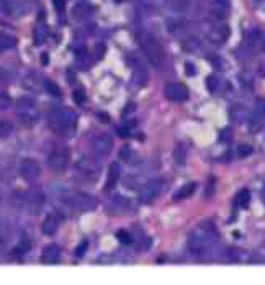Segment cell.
Wrapping results in <instances>:
<instances>
[{
  "label": "cell",
  "instance_id": "obj_1",
  "mask_svg": "<svg viewBox=\"0 0 265 285\" xmlns=\"http://www.w3.org/2000/svg\"><path fill=\"white\" fill-rule=\"evenodd\" d=\"M218 238L219 234L214 223L211 220H205L188 234V249L193 256L206 257L214 251Z\"/></svg>",
  "mask_w": 265,
  "mask_h": 285
},
{
  "label": "cell",
  "instance_id": "obj_2",
  "mask_svg": "<svg viewBox=\"0 0 265 285\" xmlns=\"http://www.w3.org/2000/svg\"><path fill=\"white\" fill-rule=\"evenodd\" d=\"M49 128L56 134L71 138L77 130V115L66 107H57L49 113Z\"/></svg>",
  "mask_w": 265,
  "mask_h": 285
},
{
  "label": "cell",
  "instance_id": "obj_3",
  "mask_svg": "<svg viewBox=\"0 0 265 285\" xmlns=\"http://www.w3.org/2000/svg\"><path fill=\"white\" fill-rule=\"evenodd\" d=\"M136 39H138V44H139V48H141L142 54H144V57L149 61L151 66L160 67L164 64L165 62V51H164L160 41L156 38L154 35L147 33V31H139Z\"/></svg>",
  "mask_w": 265,
  "mask_h": 285
},
{
  "label": "cell",
  "instance_id": "obj_4",
  "mask_svg": "<svg viewBox=\"0 0 265 285\" xmlns=\"http://www.w3.org/2000/svg\"><path fill=\"white\" fill-rule=\"evenodd\" d=\"M62 202L66 203V207H69L74 211H90L97 208V200L95 197L90 195L82 190H71L62 197Z\"/></svg>",
  "mask_w": 265,
  "mask_h": 285
},
{
  "label": "cell",
  "instance_id": "obj_5",
  "mask_svg": "<svg viewBox=\"0 0 265 285\" xmlns=\"http://www.w3.org/2000/svg\"><path fill=\"white\" fill-rule=\"evenodd\" d=\"M17 116H18L20 123L25 126H33L39 120V110L38 105L33 98L21 97L17 102Z\"/></svg>",
  "mask_w": 265,
  "mask_h": 285
},
{
  "label": "cell",
  "instance_id": "obj_6",
  "mask_svg": "<svg viewBox=\"0 0 265 285\" xmlns=\"http://www.w3.org/2000/svg\"><path fill=\"white\" fill-rule=\"evenodd\" d=\"M100 172H102L100 162L93 159V157L84 156L75 164V175L79 179H82L84 182H95L100 177Z\"/></svg>",
  "mask_w": 265,
  "mask_h": 285
},
{
  "label": "cell",
  "instance_id": "obj_7",
  "mask_svg": "<svg viewBox=\"0 0 265 285\" xmlns=\"http://www.w3.org/2000/svg\"><path fill=\"white\" fill-rule=\"evenodd\" d=\"M21 198H18V207L25 208L28 213L31 215H36L41 211V208L44 207V202H46V197H44L43 190L41 189H30L26 192L20 193Z\"/></svg>",
  "mask_w": 265,
  "mask_h": 285
},
{
  "label": "cell",
  "instance_id": "obj_8",
  "mask_svg": "<svg viewBox=\"0 0 265 285\" xmlns=\"http://www.w3.org/2000/svg\"><path fill=\"white\" fill-rule=\"evenodd\" d=\"M71 161V151L67 146H54L51 149V152L48 154V166L51 167L54 172H62L67 169Z\"/></svg>",
  "mask_w": 265,
  "mask_h": 285
},
{
  "label": "cell",
  "instance_id": "obj_9",
  "mask_svg": "<svg viewBox=\"0 0 265 285\" xmlns=\"http://www.w3.org/2000/svg\"><path fill=\"white\" fill-rule=\"evenodd\" d=\"M162 189H164V180L162 179L147 180V182L142 184L141 189H139V202H142V203L154 202L156 198L160 195Z\"/></svg>",
  "mask_w": 265,
  "mask_h": 285
},
{
  "label": "cell",
  "instance_id": "obj_10",
  "mask_svg": "<svg viewBox=\"0 0 265 285\" xmlns=\"http://www.w3.org/2000/svg\"><path fill=\"white\" fill-rule=\"evenodd\" d=\"M18 172H20V177L26 180V182H36L39 175H41V166H39L38 161L26 157V159L20 162Z\"/></svg>",
  "mask_w": 265,
  "mask_h": 285
},
{
  "label": "cell",
  "instance_id": "obj_11",
  "mask_svg": "<svg viewBox=\"0 0 265 285\" xmlns=\"http://www.w3.org/2000/svg\"><path fill=\"white\" fill-rule=\"evenodd\" d=\"M92 151L98 157H106L113 151V138L106 133H100L92 139Z\"/></svg>",
  "mask_w": 265,
  "mask_h": 285
},
{
  "label": "cell",
  "instance_id": "obj_12",
  "mask_svg": "<svg viewBox=\"0 0 265 285\" xmlns=\"http://www.w3.org/2000/svg\"><path fill=\"white\" fill-rule=\"evenodd\" d=\"M165 98L170 102H185L188 98V89L183 84L178 82H170L164 87Z\"/></svg>",
  "mask_w": 265,
  "mask_h": 285
},
{
  "label": "cell",
  "instance_id": "obj_13",
  "mask_svg": "<svg viewBox=\"0 0 265 285\" xmlns=\"http://www.w3.org/2000/svg\"><path fill=\"white\" fill-rule=\"evenodd\" d=\"M228 36H229V30L226 25H221V20H219L218 25H214L208 31V38L216 44H223L228 39Z\"/></svg>",
  "mask_w": 265,
  "mask_h": 285
},
{
  "label": "cell",
  "instance_id": "obj_14",
  "mask_svg": "<svg viewBox=\"0 0 265 285\" xmlns=\"http://www.w3.org/2000/svg\"><path fill=\"white\" fill-rule=\"evenodd\" d=\"M61 259V247L57 244H48L43 249L41 261L44 264H56Z\"/></svg>",
  "mask_w": 265,
  "mask_h": 285
},
{
  "label": "cell",
  "instance_id": "obj_15",
  "mask_svg": "<svg viewBox=\"0 0 265 285\" xmlns=\"http://www.w3.org/2000/svg\"><path fill=\"white\" fill-rule=\"evenodd\" d=\"M229 12V2L228 0H213L210 3V13L213 15V18L216 20H223Z\"/></svg>",
  "mask_w": 265,
  "mask_h": 285
},
{
  "label": "cell",
  "instance_id": "obj_16",
  "mask_svg": "<svg viewBox=\"0 0 265 285\" xmlns=\"http://www.w3.org/2000/svg\"><path fill=\"white\" fill-rule=\"evenodd\" d=\"M31 249V239L28 234H21L18 238V241H17L15 247H13V257H17V259H20V257L26 256Z\"/></svg>",
  "mask_w": 265,
  "mask_h": 285
},
{
  "label": "cell",
  "instance_id": "obj_17",
  "mask_svg": "<svg viewBox=\"0 0 265 285\" xmlns=\"http://www.w3.org/2000/svg\"><path fill=\"white\" fill-rule=\"evenodd\" d=\"M120 174H121L120 164H116V162L110 164L108 174H106V182H105V190H106V192H111V190L116 187V184H118V180H120Z\"/></svg>",
  "mask_w": 265,
  "mask_h": 285
},
{
  "label": "cell",
  "instance_id": "obj_18",
  "mask_svg": "<svg viewBox=\"0 0 265 285\" xmlns=\"http://www.w3.org/2000/svg\"><path fill=\"white\" fill-rule=\"evenodd\" d=\"M92 12H93V7L88 2H85V0H80V2L75 3L74 8H72V15H74L75 20H79V21L88 18L92 15Z\"/></svg>",
  "mask_w": 265,
  "mask_h": 285
},
{
  "label": "cell",
  "instance_id": "obj_19",
  "mask_svg": "<svg viewBox=\"0 0 265 285\" xmlns=\"http://www.w3.org/2000/svg\"><path fill=\"white\" fill-rule=\"evenodd\" d=\"M128 208H131V203H129L126 198L124 197H121V195H116L113 197L111 200L108 202V210H110V213H124V211L128 210Z\"/></svg>",
  "mask_w": 265,
  "mask_h": 285
},
{
  "label": "cell",
  "instance_id": "obj_20",
  "mask_svg": "<svg viewBox=\"0 0 265 285\" xmlns=\"http://www.w3.org/2000/svg\"><path fill=\"white\" fill-rule=\"evenodd\" d=\"M43 82L44 80H41L36 72H28L23 79V87L30 92H39L43 89Z\"/></svg>",
  "mask_w": 265,
  "mask_h": 285
},
{
  "label": "cell",
  "instance_id": "obj_21",
  "mask_svg": "<svg viewBox=\"0 0 265 285\" xmlns=\"http://www.w3.org/2000/svg\"><path fill=\"white\" fill-rule=\"evenodd\" d=\"M48 33H49V28L46 25V21H44V17L39 18V21L36 23V26H35V31H33V39H35V44H43L44 41H46L48 38Z\"/></svg>",
  "mask_w": 265,
  "mask_h": 285
},
{
  "label": "cell",
  "instance_id": "obj_22",
  "mask_svg": "<svg viewBox=\"0 0 265 285\" xmlns=\"http://www.w3.org/2000/svg\"><path fill=\"white\" fill-rule=\"evenodd\" d=\"M57 228H59V218L56 215H48L41 225V229L46 236H53L57 231Z\"/></svg>",
  "mask_w": 265,
  "mask_h": 285
},
{
  "label": "cell",
  "instance_id": "obj_23",
  "mask_svg": "<svg viewBox=\"0 0 265 285\" xmlns=\"http://www.w3.org/2000/svg\"><path fill=\"white\" fill-rule=\"evenodd\" d=\"M234 205H236V208H242V210L249 208V205H250V192L249 190L241 189L239 192H237V195L234 198Z\"/></svg>",
  "mask_w": 265,
  "mask_h": 285
},
{
  "label": "cell",
  "instance_id": "obj_24",
  "mask_svg": "<svg viewBox=\"0 0 265 285\" xmlns=\"http://www.w3.org/2000/svg\"><path fill=\"white\" fill-rule=\"evenodd\" d=\"M195 190H196V184L195 182L185 184V185H182V189H178L177 192L174 193V198H175V200H183V198L192 197L193 193H195Z\"/></svg>",
  "mask_w": 265,
  "mask_h": 285
},
{
  "label": "cell",
  "instance_id": "obj_25",
  "mask_svg": "<svg viewBox=\"0 0 265 285\" xmlns=\"http://www.w3.org/2000/svg\"><path fill=\"white\" fill-rule=\"evenodd\" d=\"M15 44H17L15 36H12L8 33H0V53L15 48Z\"/></svg>",
  "mask_w": 265,
  "mask_h": 285
},
{
  "label": "cell",
  "instance_id": "obj_26",
  "mask_svg": "<svg viewBox=\"0 0 265 285\" xmlns=\"http://www.w3.org/2000/svg\"><path fill=\"white\" fill-rule=\"evenodd\" d=\"M0 10L3 13H7L8 17L15 15L18 13V7H17V3L13 2V0H0Z\"/></svg>",
  "mask_w": 265,
  "mask_h": 285
},
{
  "label": "cell",
  "instance_id": "obj_27",
  "mask_svg": "<svg viewBox=\"0 0 265 285\" xmlns=\"http://www.w3.org/2000/svg\"><path fill=\"white\" fill-rule=\"evenodd\" d=\"M43 89H46V92H48L49 95H53V97H61V95H62L61 87L54 82V80L46 79V80L43 82Z\"/></svg>",
  "mask_w": 265,
  "mask_h": 285
},
{
  "label": "cell",
  "instance_id": "obj_28",
  "mask_svg": "<svg viewBox=\"0 0 265 285\" xmlns=\"http://www.w3.org/2000/svg\"><path fill=\"white\" fill-rule=\"evenodd\" d=\"M174 159L177 164H182V166L187 162V151L183 144H177V146L174 148Z\"/></svg>",
  "mask_w": 265,
  "mask_h": 285
},
{
  "label": "cell",
  "instance_id": "obj_29",
  "mask_svg": "<svg viewBox=\"0 0 265 285\" xmlns=\"http://www.w3.org/2000/svg\"><path fill=\"white\" fill-rule=\"evenodd\" d=\"M13 133V125L5 118H0V139L8 138Z\"/></svg>",
  "mask_w": 265,
  "mask_h": 285
},
{
  "label": "cell",
  "instance_id": "obj_30",
  "mask_svg": "<svg viewBox=\"0 0 265 285\" xmlns=\"http://www.w3.org/2000/svg\"><path fill=\"white\" fill-rule=\"evenodd\" d=\"M116 238L120 239V243H123V244H131L133 243V234L126 231V229H118L116 231Z\"/></svg>",
  "mask_w": 265,
  "mask_h": 285
},
{
  "label": "cell",
  "instance_id": "obj_31",
  "mask_svg": "<svg viewBox=\"0 0 265 285\" xmlns=\"http://www.w3.org/2000/svg\"><path fill=\"white\" fill-rule=\"evenodd\" d=\"M218 87H219V80L214 77V76H210V77L206 79V89H208L211 94H216Z\"/></svg>",
  "mask_w": 265,
  "mask_h": 285
},
{
  "label": "cell",
  "instance_id": "obj_32",
  "mask_svg": "<svg viewBox=\"0 0 265 285\" xmlns=\"http://www.w3.org/2000/svg\"><path fill=\"white\" fill-rule=\"evenodd\" d=\"M255 115H257V118H264L265 116V98L255 100Z\"/></svg>",
  "mask_w": 265,
  "mask_h": 285
},
{
  "label": "cell",
  "instance_id": "obj_33",
  "mask_svg": "<svg viewBox=\"0 0 265 285\" xmlns=\"http://www.w3.org/2000/svg\"><path fill=\"white\" fill-rule=\"evenodd\" d=\"M250 154H252V146H249V144H241L237 148V156L239 157H247Z\"/></svg>",
  "mask_w": 265,
  "mask_h": 285
},
{
  "label": "cell",
  "instance_id": "obj_34",
  "mask_svg": "<svg viewBox=\"0 0 265 285\" xmlns=\"http://www.w3.org/2000/svg\"><path fill=\"white\" fill-rule=\"evenodd\" d=\"M53 7L56 8V12L62 15L66 10V0H53Z\"/></svg>",
  "mask_w": 265,
  "mask_h": 285
},
{
  "label": "cell",
  "instance_id": "obj_35",
  "mask_svg": "<svg viewBox=\"0 0 265 285\" xmlns=\"http://www.w3.org/2000/svg\"><path fill=\"white\" fill-rule=\"evenodd\" d=\"M129 156H133V149L129 146H123L120 149V157L124 161H129Z\"/></svg>",
  "mask_w": 265,
  "mask_h": 285
},
{
  "label": "cell",
  "instance_id": "obj_36",
  "mask_svg": "<svg viewBox=\"0 0 265 285\" xmlns=\"http://www.w3.org/2000/svg\"><path fill=\"white\" fill-rule=\"evenodd\" d=\"M10 97L5 94V92H0V108H7V107H10Z\"/></svg>",
  "mask_w": 265,
  "mask_h": 285
},
{
  "label": "cell",
  "instance_id": "obj_37",
  "mask_svg": "<svg viewBox=\"0 0 265 285\" xmlns=\"http://www.w3.org/2000/svg\"><path fill=\"white\" fill-rule=\"evenodd\" d=\"M87 246H88V243L87 241H82L79 244L77 247H75V256L77 257H82L85 254V251H87Z\"/></svg>",
  "mask_w": 265,
  "mask_h": 285
},
{
  "label": "cell",
  "instance_id": "obj_38",
  "mask_svg": "<svg viewBox=\"0 0 265 285\" xmlns=\"http://www.w3.org/2000/svg\"><path fill=\"white\" fill-rule=\"evenodd\" d=\"M74 102H75V103H84V102H85V94H84V90H75V92H74Z\"/></svg>",
  "mask_w": 265,
  "mask_h": 285
},
{
  "label": "cell",
  "instance_id": "obj_39",
  "mask_svg": "<svg viewBox=\"0 0 265 285\" xmlns=\"http://www.w3.org/2000/svg\"><path fill=\"white\" fill-rule=\"evenodd\" d=\"M185 72L188 76H195L196 74V67L192 64V62H187L185 64Z\"/></svg>",
  "mask_w": 265,
  "mask_h": 285
},
{
  "label": "cell",
  "instance_id": "obj_40",
  "mask_svg": "<svg viewBox=\"0 0 265 285\" xmlns=\"http://www.w3.org/2000/svg\"><path fill=\"white\" fill-rule=\"evenodd\" d=\"M103 53H105V46H103V44H98L95 48V59H100L103 56Z\"/></svg>",
  "mask_w": 265,
  "mask_h": 285
},
{
  "label": "cell",
  "instance_id": "obj_41",
  "mask_svg": "<svg viewBox=\"0 0 265 285\" xmlns=\"http://www.w3.org/2000/svg\"><path fill=\"white\" fill-rule=\"evenodd\" d=\"M229 138H231V134H229V130H223L221 134H219V141H228Z\"/></svg>",
  "mask_w": 265,
  "mask_h": 285
},
{
  "label": "cell",
  "instance_id": "obj_42",
  "mask_svg": "<svg viewBox=\"0 0 265 285\" xmlns=\"http://www.w3.org/2000/svg\"><path fill=\"white\" fill-rule=\"evenodd\" d=\"M129 128H120V136H123V138H126V136H129Z\"/></svg>",
  "mask_w": 265,
  "mask_h": 285
},
{
  "label": "cell",
  "instance_id": "obj_43",
  "mask_svg": "<svg viewBox=\"0 0 265 285\" xmlns=\"http://www.w3.org/2000/svg\"><path fill=\"white\" fill-rule=\"evenodd\" d=\"M7 80V72L3 69H0V82H5Z\"/></svg>",
  "mask_w": 265,
  "mask_h": 285
},
{
  "label": "cell",
  "instance_id": "obj_44",
  "mask_svg": "<svg viewBox=\"0 0 265 285\" xmlns=\"http://www.w3.org/2000/svg\"><path fill=\"white\" fill-rule=\"evenodd\" d=\"M260 197H262V202H264V205H265V182L262 185V190H260Z\"/></svg>",
  "mask_w": 265,
  "mask_h": 285
},
{
  "label": "cell",
  "instance_id": "obj_45",
  "mask_svg": "<svg viewBox=\"0 0 265 285\" xmlns=\"http://www.w3.org/2000/svg\"><path fill=\"white\" fill-rule=\"evenodd\" d=\"M116 3H123V2H126V0H115Z\"/></svg>",
  "mask_w": 265,
  "mask_h": 285
},
{
  "label": "cell",
  "instance_id": "obj_46",
  "mask_svg": "<svg viewBox=\"0 0 265 285\" xmlns=\"http://www.w3.org/2000/svg\"><path fill=\"white\" fill-rule=\"evenodd\" d=\"M0 198H2V193H0Z\"/></svg>",
  "mask_w": 265,
  "mask_h": 285
}]
</instances>
